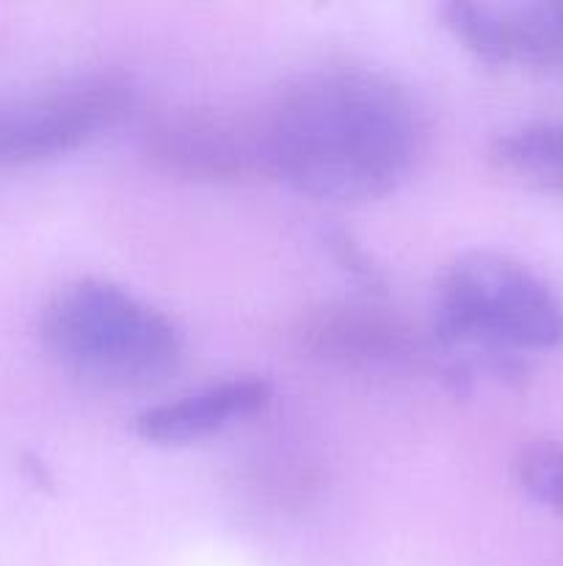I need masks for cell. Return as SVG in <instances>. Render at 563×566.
Here are the masks:
<instances>
[{
	"label": "cell",
	"mask_w": 563,
	"mask_h": 566,
	"mask_svg": "<svg viewBox=\"0 0 563 566\" xmlns=\"http://www.w3.org/2000/svg\"><path fill=\"white\" fill-rule=\"evenodd\" d=\"M147 155L163 171L185 180H243L265 175L257 116L177 108L147 130Z\"/></svg>",
	"instance_id": "cell-6"
},
{
	"label": "cell",
	"mask_w": 563,
	"mask_h": 566,
	"mask_svg": "<svg viewBox=\"0 0 563 566\" xmlns=\"http://www.w3.org/2000/svg\"><path fill=\"white\" fill-rule=\"evenodd\" d=\"M329 243H331V249H334V258L340 260L346 269H351L353 276L364 280L368 285H381V276H379V271H375V265L370 263L368 254H364L362 249H359L357 243L346 235V232H334V235H329Z\"/></svg>",
	"instance_id": "cell-11"
},
{
	"label": "cell",
	"mask_w": 563,
	"mask_h": 566,
	"mask_svg": "<svg viewBox=\"0 0 563 566\" xmlns=\"http://www.w3.org/2000/svg\"><path fill=\"white\" fill-rule=\"evenodd\" d=\"M263 169L326 202L397 191L425 144L412 94L381 72L326 66L287 83L257 114Z\"/></svg>",
	"instance_id": "cell-1"
},
{
	"label": "cell",
	"mask_w": 563,
	"mask_h": 566,
	"mask_svg": "<svg viewBox=\"0 0 563 566\" xmlns=\"http://www.w3.org/2000/svg\"><path fill=\"white\" fill-rule=\"evenodd\" d=\"M298 340L309 354L340 365H395L414 357L406 326L375 307L329 304L304 318Z\"/></svg>",
	"instance_id": "cell-8"
},
{
	"label": "cell",
	"mask_w": 563,
	"mask_h": 566,
	"mask_svg": "<svg viewBox=\"0 0 563 566\" xmlns=\"http://www.w3.org/2000/svg\"><path fill=\"white\" fill-rule=\"evenodd\" d=\"M132 108L130 83L114 72L0 94V169L75 153Z\"/></svg>",
	"instance_id": "cell-4"
},
{
	"label": "cell",
	"mask_w": 563,
	"mask_h": 566,
	"mask_svg": "<svg viewBox=\"0 0 563 566\" xmlns=\"http://www.w3.org/2000/svg\"><path fill=\"white\" fill-rule=\"evenodd\" d=\"M445 28L489 66H517L563 81V3H478L442 9Z\"/></svg>",
	"instance_id": "cell-5"
},
{
	"label": "cell",
	"mask_w": 563,
	"mask_h": 566,
	"mask_svg": "<svg viewBox=\"0 0 563 566\" xmlns=\"http://www.w3.org/2000/svg\"><path fill=\"white\" fill-rule=\"evenodd\" d=\"M502 169L563 188V122H533L513 127L491 144Z\"/></svg>",
	"instance_id": "cell-9"
},
{
	"label": "cell",
	"mask_w": 563,
	"mask_h": 566,
	"mask_svg": "<svg viewBox=\"0 0 563 566\" xmlns=\"http://www.w3.org/2000/svg\"><path fill=\"white\" fill-rule=\"evenodd\" d=\"M434 337L456 387L478 370L517 376L528 354L563 348V298L517 260L461 254L436 282Z\"/></svg>",
	"instance_id": "cell-2"
},
{
	"label": "cell",
	"mask_w": 563,
	"mask_h": 566,
	"mask_svg": "<svg viewBox=\"0 0 563 566\" xmlns=\"http://www.w3.org/2000/svg\"><path fill=\"white\" fill-rule=\"evenodd\" d=\"M513 473L535 503L563 517V442H528L513 462Z\"/></svg>",
	"instance_id": "cell-10"
},
{
	"label": "cell",
	"mask_w": 563,
	"mask_h": 566,
	"mask_svg": "<svg viewBox=\"0 0 563 566\" xmlns=\"http://www.w3.org/2000/svg\"><path fill=\"white\" fill-rule=\"evenodd\" d=\"M50 357L77 379L105 390H147L180 368L182 332L158 307L108 280L61 287L39 321Z\"/></svg>",
	"instance_id": "cell-3"
},
{
	"label": "cell",
	"mask_w": 563,
	"mask_h": 566,
	"mask_svg": "<svg viewBox=\"0 0 563 566\" xmlns=\"http://www.w3.org/2000/svg\"><path fill=\"white\" fill-rule=\"evenodd\" d=\"M270 401L274 385L268 379L232 376L144 409L136 418V434L152 446H191L263 415Z\"/></svg>",
	"instance_id": "cell-7"
}]
</instances>
